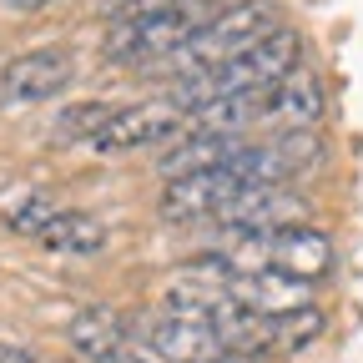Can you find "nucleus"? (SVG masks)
Here are the masks:
<instances>
[{
    "instance_id": "1",
    "label": "nucleus",
    "mask_w": 363,
    "mask_h": 363,
    "mask_svg": "<svg viewBox=\"0 0 363 363\" xmlns=\"http://www.w3.org/2000/svg\"><path fill=\"white\" fill-rule=\"evenodd\" d=\"M298 56H303V40H298L288 26H278L272 35H262V40L242 45V51H233L227 61L182 76V81L167 91V106L187 116V111H202V106L227 101V96L267 91V86H278L288 71H298Z\"/></svg>"
},
{
    "instance_id": "2",
    "label": "nucleus",
    "mask_w": 363,
    "mask_h": 363,
    "mask_svg": "<svg viewBox=\"0 0 363 363\" xmlns=\"http://www.w3.org/2000/svg\"><path fill=\"white\" fill-rule=\"evenodd\" d=\"M278 21H283V11H278V6H267V0H247V6L227 11V16L202 21V26H197L187 40H182V45H177V51H172L162 66H172L177 76L207 71V66L227 61L233 51H242V45H252V40L272 35V30H278Z\"/></svg>"
},
{
    "instance_id": "3",
    "label": "nucleus",
    "mask_w": 363,
    "mask_h": 363,
    "mask_svg": "<svg viewBox=\"0 0 363 363\" xmlns=\"http://www.w3.org/2000/svg\"><path fill=\"white\" fill-rule=\"evenodd\" d=\"M187 136V116L172 111L167 101H136V106H111L101 126L86 131V147L96 157H121V152H142L157 142H182Z\"/></svg>"
},
{
    "instance_id": "4",
    "label": "nucleus",
    "mask_w": 363,
    "mask_h": 363,
    "mask_svg": "<svg viewBox=\"0 0 363 363\" xmlns=\"http://www.w3.org/2000/svg\"><path fill=\"white\" fill-rule=\"evenodd\" d=\"M197 26L182 16V11H136V16H121L106 40H101V51L116 61V66H152V61H167L182 40H187Z\"/></svg>"
},
{
    "instance_id": "5",
    "label": "nucleus",
    "mask_w": 363,
    "mask_h": 363,
    "mask_svg": "<svg viewBox=\"0 0 363 363\" xmlns=\"http://www.w3.org/2000/svg\"><path fill=\"white\" fill-rule=\"evenodd\" d=\"M76 76V61L71 51H56V45H45V51H26L16 56L6 71H0V111H21V106H40L61 96Z\"/></svg>"
},
{
    "instance_id": "6",
    "label": "nucleus",
    "mask_w": 363,
    "mask_h": 363,
    "mask_svg": "<svg viewBox=\"0 0 363 363\" xmlns=\"http://www.w3.org/2000/svg\"><path fill=\"white\" fill-rule=\"evenodd\" d=\"M247 182L227 167H212V172H192V177H172L162 197H157V212L162 222H217V212L233 202Z\"/></svg>"
},
{
    "instance_id": "7",
    "label": "nucleus",
    "mask_w": 363,
    "mask_h": 363,
    "mask_svg": "<svg viewBox=\"0 0 363 363\" xmlns=\"http://www.w3.org/2000/svg\"><path fill=\"white\" fill-rule=\"evenodd\" d=\"M323 116V81L308 66L288 71L278 86L262 91V126H283V131H308Z\"/></svg>"
},
{
    "instance_id": "8",
    "label": "nucleus",
    "mask_w": 363,
    "mask_h": 363,
    "mask_svg": "<svg viewBox=\"0 0 363 363\" xmlns=\"http://www.w3.org/2000/svg\"><path fill=\"white\" fill-rule=\"evenodd\" d=\"M66 343H71V353L86 358V363H116V358L131 348V343H126V318H121L116 308H106V303L81 308L76 323H71V333H66Z\"/></svg>"
},
{
    "instance_id": "9",
    "label": "nucleus",
    "mask_w": 363,
    "mask_h": 363,
    "mask_svg": "<svg viewBox=\"0 0 363 363\" xmlns=\"http://www.w3.org/2000/svg\"><path fill=\"white\" fill-rule=\"evenodd\" d=\"M147 348L157 363H212L222 358V338L202 323H182V318H157L147 328Z\"/></svg>"
},
{
    "instance_id": "10",
    "label": "nucleus",
    "mask_w": 363,
    "mask_h": 363,
    "mask_svg": "<svg viewBox=\"0 0 363 363\" xmlns=\"http://www.w3.org/2000/svg\"><path fill=\"white\" fill-rule=\"evenodd\" d=\"M40 242L51 252H66V257H91L106 247V227L86 212H56V222L40 233Z\"/></svg>"
},
{
    "instance_id": "11",
    "label": "nucleus",
    "mask_w": 363,
    "mask_h": 363,
    "mask_svg": "<svg viewBox=\"0 0 363 363\" xmlns=\"http://www.w3.org/2000/svg\"><path fill=\"white\" fill-rule=\"evenodd\" d=\"M318 333H323V313L318 308H298V313H278L267 318V348H308Z\"/></svg>"
},
{
    "instance_id": "12",
    "label": "nucleus",
    "mask_w": 363,
    "mask_h": 363,
    "mask_svg": "<svg viewBox=\"0 0 363 363\" xmlns=\"http://www.w3.org/2000/svg\"><path fill=\"white\" fill-rule=\"evenodd\" d=\"M51 222H56V202L40 197V192H30V197H26L21 207H11V217H6V227H11V233H21V238H40Z\"/></svg>"
},
{
    "instance_id": "13",
    "label": "nucleus",
    "mask_w": 363,
    "mask_h": 363,
    "mask_svg": "<svg viewBox=\"0 0 363 363\" xmlns=\"http://www.w3.org/2000/svg\"><path fill=\"white\" fill-rule=\"evenodd\" d=\"M238 6H247V0H177L172 11H182L192 26H202V21H212V16H227V11H238Z\"/></svg>"
},
{
    "instance_id": "14",
    "label": "nucleus",
    "mask_w": 363,
    "mask_h": 363,
    "mask_svg": "<svg viewBox=\"0 0 363 363\" xmlns=\"http://www.w3.org/2000/svg\"><path fill=\"white\" fill-rule=\"evenodd\" d=\"M0 363H35V353L26 343H11V338H0Z\"/></svg>"
},
{
    "instance_id": "15",
    "label": "nucleus",
    "mask_w": 363,
    "mask_h": 363,
    "mask_svg": "<svg viewBox=\"0 0 363 363\" xmlns=\"http://www.w3.org/2000/svg\"><path fill=\"white\" fill-rule=\"evenodd\" d=\"M0 6H6V11H40L45 0H0Z\"/></svg>"
},
{
    "instance_id": "16",
    "label": "nucleus",
    "mask_w": 363,
    "mask_h": 363,
    "mask_svg": "<svg viewBox=\"0 0 363 363\" xmlns=\"http://www.w3.org/2000/svg\"><path fill=\"white\" fill-rule=\"evenodd\" d=\"M212 363H247V358H238V353H222V358H212Z\"/></svg>"
}]
</instances>
